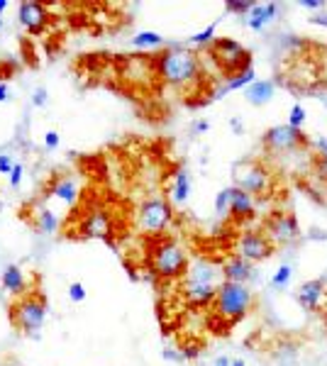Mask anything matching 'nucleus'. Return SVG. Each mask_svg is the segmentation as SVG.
<instances>
[{
	"mask_svg": "<svg viewBox=\"0 0 327 366\" xmlns=\"http://www.w3.org/2000/svg\"><path fill=\"white\" fill-rule=\"evenodd\" d=\"M215 210L220 212V215H222V212H230V188L217 193V198H215Z\"/></svg>",
	"mask_w": 327,
	"mask_h": 366,
	"instance_id": "c85d7f7f",
	"label": "nucleus"
},
{
	"mask_svg": "<svg viewBox=\"0 0 327 366\" xmlns=\"http://www.w3.org/2000/svg\"><path fill=\"white\" fill-rule=\"evenodd\" d=\"M157 74L169 86H173V88H179V90H186V95H191L205 78L198 52L186 49V46H169V49H164L157 56Z\"/></svg>",
	"mask_w": 327,
	"mask_h": 366,
	"instance_id": "f03ea898",
	"label": "nucleus"
},
{
	"mask_svg": "<svg viewBox=\"0 0 327 366\" xmlns=\"http://www.w3.org/2000/svg\"><path fill=\"white\" fill-rule=\"evenodd\" d=\"M173 220V208L166 198H147L137 208V227L142 232L149 234H161Z\"/></svg>",
	"mask_w": 327,
	"mask_h": 366,
	"instance_id": "1a4fd4ad",
	"label": "nucleus"
},
{
	"mask_svg": "<svg viewBox=\"0 0 327 366\" xmlns=\"http://www.w3.org/2000/svg\"><path fill=\"white\" fill-rule=\"evenodd\" d=\"M310 22L313 25H325L327 27V17H315V15H313V17H310Z\"/></svg>",
	"mask_w": 327,
	"mask_h": 366,
	"instance_id": "ea45409f",
	"label": "nucleus"
},
{
	"mask_svg": "<svg viewBox=\"0 0 327 366\" xmlns=\"http://www.w3.org/2000/svg\"><path fill=\"white\" fill-rule=\"evenodd\" d=\"M8 98H10V90H8L5 83H0V103H3V100H8Z\"/></svg>",
	"mask_w": 327,
	"mask_h": 366,
	"instance_id": "58836bf2",
	"label": "nucleus"
},
{
	"mask_svg": "<svg viewBox=\"0 0 327 366\" xmlns=\"http://www.w3.org/2000/svg\"><path fill=\"white\" fill-rule=\"evenodd\" d=\"M254 274V269H251V261H247L244 256H230L227 259V264L222 266V276L225 281H232V283H247L249 278Z\"/></svg>",
	"mask_w": 327,
	"mask_h": 366,
	"instance_id": "f3484780",
	"label": "nucleus"
},
{
	"mask_svg": "<svg viewBox=\"0 0 327 366\" xmlns=\"http://www.w3.org/2000/svg\"><path fill=\"white\" fill-rule=\"evenodd\" d=\"M198 354H200V347H198V344H188V347L181 352V359H195Z\"/></svg>",
	"mask_w": 327,
	"mask_h": 366,
	"instance_id": "f704fd0d",
	"label": "nucleus"
},
{
	"mask_svg": "<svg viewBox=\"0 0 327 366\" xmlns=\"http://www.w3.org/2000/svg\"><path fill=\"white\" fill-rule=\"evenodd\" d=\"M208 127H210V125H208V120H198L195 122V125H193V132H208Z\"/></svg>",
	"mask_w": 327,
	"mask_h": 366,
	"instance_id": "4c0bfd02",
	"label": "nucleus"
},
{
	"mask_svg": "<svg viewBox=\"0 0 327 366\" xmlns=\"http://www.w3.org/2000/svg\"><path fill=\"white\" fill-rule=\"evenodd\" d=\"M5 8H8V0H0V12L5 10Z\"/></svg>",
	"mask_w": 327,
	"mask_h": 366,
	"instance_id": "79ce46f5",
	"label": "nucleus"
},
{
	"mask_svg": "<svg viewBox=\"0 0 327 366\" xmlns=\"http://www.w3.org/2000/svg\"><path fill=\"white\" fill-rule=\"evenodd\" d=\"M79 230L83 239H105L108 244H113V232H115L113 215L105 208H93L86 215V220L81 222Z\"/></svg>",
	"mask_w": 327,
	"mask_h": 366,
	"instance_id": "ddd939ff",
	"label": "nucleus"
},
{
	"mask_svg": "<svg viewBox=\"0 0 327 366\" xmlns=\"http://www.w3.org/2000/svg\"><path fill=\"white\" fill-rule=\"evenodd\" d=\"M22 174H24V166L22 164H15L12 166V174L8 178H10V188H17L20 186V181H22Z\"/></svg>",
	"mask_w": 327,
	"mask_h": 366,
	"instance_id": "2f4dec72",
	"label": "nucleus"
},
{
	"mask_svg": "<svg viewBox=\"0 0 327 366\" xmlns=\"http://www.w3.org/2000/svg\"><path fill=\"white\" fill-rule=\"evenodd\" d=\"M52 196L59 200H64L66 205H73V203H76V196H79V188H76V183H73L71 178L54 176L49 181V186H44V190H42V200L52 198Z\"/></svg>",
	"mask_w": 327,
	"mask_h": 366,
	"instance_id": "2eb2a0df",
	"label": "nucleus"
},
{
	"mask_svg": "<svg viewBox=\"0 0 327 366\" xmlns=\"http://www.w3.org/2000/svg\"><path fill=\"white\" fill-rule=\"evenodd\" d=\"M213 312L220 320V325H227V330L239 320H244L249 310L254 308V293L247 288V283H232V281H222L213 298Z\"/></svg>",
	"mask_w": 327,
	"mask_h": 366,
	"instance_id": "7ed1b4c3",
	"label": "nucleus"
},
{
	"mask_svg": "<svg viewBox=\"0 0 327 366\" xmlns=\"http://www.w3.org/2000/svg\"><path fill=\"white\" fill-rule=\"evenodd\" d=\"M276 12H279V5L276 3H264V5H254L247 15V25L249 30H254V32H261L266 25L276 17Z\"/></svg>",
	"mask_w": 327,
	"mask_h": 366,
	"instance_id": "a211bd4d",
	"label": "nucleus"
},
{
	"mask_svg": "<svg viewBox=\"0 0 327 366\" xmlns=\"http://www.w3.org/2000/svg\"><path fill=\"white\" fill-rule=\"evenodd\" d=\"M257 3H251V0H242V3H227L225 8H227V12H239V15H249V10L254 8Z\"/></svg>",
	"mask_w": 327,
	"mask_h": 366,
	"instance_id": "cd10ccee",
	"label": "nucleus"
},
{
	"mask_svg": "<svg viewBox=\"0 0 327 366\" xmlns=\"http://www.w3.org/2000/svg\"><path fill=\"white\" fill-rule=\"evenodd\" d=\"M46 100H49V95H46V90H44V88H37V90H34L32 103L37 105V108H44V105H46Z\"/></svg>",
	"mask_w": 327,
	"mask_h": 366,
	"instance_id": "72a5a7b5",
	"label": "nucleus"
},
{
	"mask_svg": "<svg viewBox=\"0 0 327 366\" xmlns=\"http://www.w3.org/2000/svg\"><path fill=\"white\" fill-rule=\"evenodd\" d=\"M230 215L235 220H249L254 217V198L249 196L247 190L232 186L230 188Z\"/></svg>",
	"mask_w": 327,
	"mask_h": 366,
	"instance_id": "dca6fc26",
	"label": "nucleus"
},
{
	"mask_svg": "<svg viewBox=\"0 0 327 366\" xmlns=\"http://www.w3.org/2000/svg\"><path fill=\"white\" fill-rule=\"evenodd\" d=\"M68 298H71V303H83V300H86L83 283H71V286H68Z\"/></svg>",
	"mask_w": 327,
	"mask_h": 366,
	"instance_id": "c756f323",
	"label": "nucleus"
},
{
	"mask_svg": "<svg viewBox=\"0 0 327 366\" xmlns=\"http://www.w3.org/2000/svg\"><path fill=\"white\" fill-rule=\"evenodd\" d=\"M3 288L8 293H12V296H22L27 290V281H24L22 269L15 266V264L5 266V271H3Z\"/></svg>",
	"mask_w": 327,
	"mask_h": 366,
	"instance_id": "6ab92c4d",
	"label": "nucleus"
},
{
	"mask_svg": "<svg viewBox=\"0 0 327 366\" xmlns=\"http://www.w3.org/2000/svg\"><path fill=\"white\" fill-rule=\"evenodd\" d=\"M188 271V256L186 249L176 239H157L152 247L149 256V274L159 281H171V278L186 276Z\"/></svg>",
	"mask_w": 327,
	"mask_h": 366,
	"instance_id": "423d86ee",
	"label": "nucleus"
},
{
	"mask_svg": "<svg viewBox=\"0 0 327 366\" xmlns=\"http://www.w3.org/2000/svg\"><path fill=\"white\" fill-rule=\"evenodd\" d=\"M0 27H3V20H0Z\"/></svg>",
	"mask_w": 327,
	"mask_h": 366,
	"instance_id": "49530a36",
	"label": "nucleus"
},
{
	"mask_svg": "<svg viewBox=\"0 0 327 366\" xmlns=\"http://www.w3.org/2000/svg\"><path fill=\"white\" fill-rule=\"evenodd\" d=\"M276 252V244L271 242V237L264 230H247L239 237L237 254L244 256L247 261H264Z\"/></svg>",
	"mask_w": 327,
	"mask_h": 366,
	"instance_id": "f8f14e48",
	"label": "nucleus"
},
{
	"mask_svg": "<svg viewBox=\"0 0 327 366\" xmlns=\"http://www.w3.org/2000/svg\"><path fill=\"white\" fill-rule=\"evenodd\" d=\"M235 186L247 190L251 198L269 200L279 188V174L259 159H247L235 166Z\"/></svg>",
	"mask_w": 327,
	"mask_h": 366,
	"instance_id": "39448f33",
	"label": "nucleus"
},
{
	"mask_svg": "<svg viewBox=\"0 0 327 366\" xmlns=\"http://www.w3.org/2000/svg\"><path fill=\"white\" fill-rule=\"evenodd\" d=\"M261 147L269 154H288V152H305L310 149V137L291 125H276L269 127L261 137Z\"/></svg>",
	"mask_w": 327,
	"mask_h": 366,
	"instance_id": "6e6552de",
	"label": "nucleus"
},
{
	"mask_svg": "<svg viewBox=\"0 0 327 366\" xmlns=\"http://www.w3.org/2000/svg\"><path fill=\"white\" fill-rule=\"evenodd\" d=\"M44 144L49 147V149H57L59 147V134L57 132H46L44 134Z\"/></svg>",
	"mask_w": 327,
	"mask_h": 366,
	"instance_id": "c9c22d12",
	"label": "nucleus"
},
{
	"mask_svg": "<svg viewBox=\"0 0 327 366\" xmlns=\"http://www.w3.org/2000/svg\"><path fill=\"white\" fill-rule=\"evenodd\" d=\"M257 81V76H254V71L249 68L247 74H242V76L232 78V81H227V86L220 93H215V98H220V95H227V90H235V88H247V86H251Z\"/></svg>",
	"mask_w": 327,
	"mask_h": 366,
	"instance_id": "5701e85b",
	"label": "nucleus"
},
{
	"mask_svg": "<svg viewBox=\"0 0 327 366\" xmlns=\"http://www.w3.org/2000/svg\"><path fill=\"white\" fill-rule=\"evenodd\" d=\"M230 366H244V361L239 359V361H232V364H230Z\"/></svg>",
	"mask_w": 327,
	"mask_h": 366,
	"instance_id": "c03bdc74",
	"label": "nucleus"
},
{
	"mask_svg": "<svg viewBox=\"0 0 327 366\" xmlns=\"http://www.w3.org/2000/svg\"><path fill=\"white\" fill-rule=\"evenodd\" d=\"M300 8H308V10H320V8H325V3H320V0H300Z\"/></svg>",
	"mask_w": 327,
	"mask_h": 366,
	"instance_id": "e433bc0d",
	"label": "nucleus"
},
{
	"mask_svg": "<svg viewBox=\"0 0 327 366\" xmlns=\"http://www.w3.org/2000/svg\"><path fill=\"white\" fill-rule=\"evenodd\" d=\"M3 366H22V364H17V361H5Z\"/></svg>",
	"mask_w": 327,
	"mask_h": 366,
	"instance_id": "37998d69",
	"label": "nucleus"
},
{
	"mask_svg": "<svg viewBox=\"0 0 327 366\" xmlns=\"http://www.w3.org/2000/svg\"><path fill=\"white\" fill-rule=\"evenodd\" d=\"M310 166H313V174H315L320 181H325L327 183V154L315 152V154H313V161H310Z\"/></svg>",
	"mask_w": 327,
	"mask_h": 366,
	"instance_id": "393cba45",
	"label": "nucleus"
},
{
	"mask_svg": "<svg viewBox=\"0 0 327 366\" xmlns=\"http://www.w3.org/2000/svg\"><path fill=\"white\" fill-rule=\"evenodd\" d=\"M295 300L310 315H327V281L310 278V281L300 283V288L295 290Z\"/></svg>",
	"mask_w": 327,
	"mask_h": 366,
	"instance_id": "9b49d317",
	"label": "nucleus"
},
{
	"mask_svg": "<svg viewBox=\"0 0 327 366\" xmlns=\"http://www.w3.org/2000/svg\"><path fill=\"white\" fill-rule=\"evenodd\" d=\"M205 54L213 59L217 71L227 81L242 76V74H247L251 68V52L247 46H242L239 42L230 39V37H215L213 42L205 46Z\"/></svg>",
	"mask_w": 327,
	"mask_h": 366,
	"instance_id": "20e7f679",
	"label": "nucleus"
},
{
	"mask_svg": "<svg viewBox=\"0 0 327 366\" xmlns=\"http://www.w3.org/2000/svg\"><path fill=\"white\" fill-rule=\"evenodd\" d=\"M12 166H15L12 156H10V154H0V174H3V176H10V174H12Z\"/></svg>",
	"mask_w": 327,
	"mask_h": 366,
	"instance_id": "473e14b6",
	"label": "nucleus"
},
{
	"mask_svg": "<svg viewBox=\"0 0 327 366\" xmlns=\"http://www.w3.org/2000/svg\"><path fill=\"white\" fill-rule=\"evenodd\" d=\"M32 227L37 230L39 234H54L59 230V217L54 212L49 210L46 205H39L34 210V220H32Z\"/></svg>",
	"mask_w": 327,
	"mask_h": 366,
	"instance_id": "412c9836",
	"label": "nucleus"
},
{
	"mask_svg": "<svg viewBox=\"0 0 327 366\" xmlns=\"http://www.w3.org/2000/svg\"><path fill=\"white\" fill-rule=\"evenodd\" d=\"M132 44L135 46H159V44H164V37L157 32H139L132 37Z\"/></svg>",
	"mask_w": 327,
	"mask_h": 366,
	"instance_id": "b1692460",
	"label": "nucleus"
},
{
	"mask_svg": "<svg viewBox=\"0 0 327 366\" xmlns=\"http://www.w3.org/2000/svg\"><path fill=\"white\" fill-rule=\"evenodd\" d=\"M17 17H20V25L30 34H42L46 30V22H49V12L42 3H34V0H24L20 3V10H17Z\"/></svg>",
	"mask_w": 327,
	"mask_h": 366,
	"instance_id": "4468645a",
	"label": "nucleus"
},
{
	"mask_svg": "<svg viewBox=\"0 0 327 366\" xmlns=\"http://www.w3.org/2000/svg\"><path fill=\"white\" fill-rule=\"evenodd\" d=\"M215 27H217V25L213 22L210 27H208V30H203L200 34H193V37H191V44H198V46H203V49H205V46H208V44H210V42L215 39V37H213V34H215Z\"/></svg>",
	"mask_w": 327,
	"mask_h": 366,
	"instance_id": "bb28decb",
	"label": "nucleus"
},
{
	"mask_svg": "<svg viewBox=\"0 0 327 366\" xmlns=\"http://www.w3.org/2000/svg\"><path fill=\"white\" fill-rule=\"evenodd\" d=\"M291 274H293V269L291 266H281L276 274H273V278H271V288H283V286L291 281Z\"/></svg>",
	"mask_w": 327,
	"mask_h": 366,
	"instance_id": "a878e982",
	"label": "nucleus"
},
{
	"mask_svg": "<svg viewBox=\"0 0 327 366\" xmlns=\"http://www.w3.org/2000/svg\"><path fill=\"white\" fill-rule=\"evenodd\" d=\"M188 193H191V178H188V174H186L183 168H179V171H176V176H173L171 198H173L176 205H183V203L188 200Z\"/></svg>",
	"mask_w": 327,
	"mask_h": 366,
	"instance_id": "4be33fe9",
	"label": "nucleus"
},
{
	"mask_svg": "<svg viewBox=\"0 0 327 366\" xmlns=\"http://www.w3.org/2000/svg\"><path fill=\"white\" fill-rule=\"evenodd\" d=\"M322 59H327L325 46H315V52L303 49V46L295 52H288V56L279 66V81L291 90H300V93H310V90L320 88L325 83L322 81L325 76Z\"/></svg>",
	"mask_w": 327,
	"mask_h": 366,
	"instance_id": "f257e3e1",
	"label": "nucleus"
},
{
	"mask_svg": "<svg viewBox=\"0 0 327 366\" xmlns=\"http://www.w3.org/2000/svg\"><path fill=\"white\" fill-rule=\"evenodd\" d=\"M303 122H305V110L300 108V105H293V110H291V117H288V125L291 127H303Z\"/></svg>",
	"mask_w": 327,
	"mask_h": 366,
	"instance_id": "7c9ffc66",
	"label": "nucleus"
},
{
	"mask_svg": "<svg viewBox=\"0 0 327 366\" xmlns=\"http://www.w3.org/2000/svg\"><path fill=\"white\" fill-rule=\"evenodd\" d=\"M46 296L42 290H34L30 296H22L17 303L10 305V320L12 325L27 337H37L46 318Z\"/></svg>",
	"mask_w": 327,
	"mask_h": 366,
	"instance_id": "0eeeda50",
	"label": "nucleus"
},
{
	"mask_svg": "<svg viewBox=\"0 0 327 366\" xmlns=\"http://www.w3.org/2000/svg\"><path fill=\"white\" fill-rule=\"evenodd\" d=\"M264 232L276 244H295L300 239V225L291 210H273L264 222Z\"/></svg>",
	"mask_w": 327,
	"mask_h": 366,
	"instance_id": "9d476101",
	"label": "nucleus"
},
{
	"mask_svg": "<svg viewBox=\"0 0 327 366\" xmlns=\"http://www.w3.org/2000/svg\"><path fill=\"white\" fill-rule=\"evenodd\" d=\"M0 210H3V203H0Z\"/></svg>",
	"mask_w": 327,
	"mask_h": 366,
	"instance_id": "a18cd8bd",
	"label": "nucleus"
},
{
	"mask_svg": "<svg viewBox=\"0 0 327 366\" xmlns=\"http://www.w3.org/2000/svg\"><path fill=\"white\" fill-rule=\"evenodd\" d=\"M244 95L251 105H266L271 98H273V81H254L251 86L244 88Z\"/></svg>",
	"mask_w": 327,
	"mask_h": 366,
	"instance_id": "aec40b11",
	"label": "nucleus"
},
{
	"mask_svg": "<svg viewBox=\"0 0 327 366\" xmlns=\"http://www.w3.org/2000/svg\"><path fill=\"white\" fill-rule=\"evenodd\" d=\"M230 364H232V361H230L227 356H220V359L215 361V366H230Z\"/></svg>",
	"mask_w": 327,
	"mask_h": 366,
	"instance_id": "a19ab883",
	"label": "nucleus"
}]
</instances>
